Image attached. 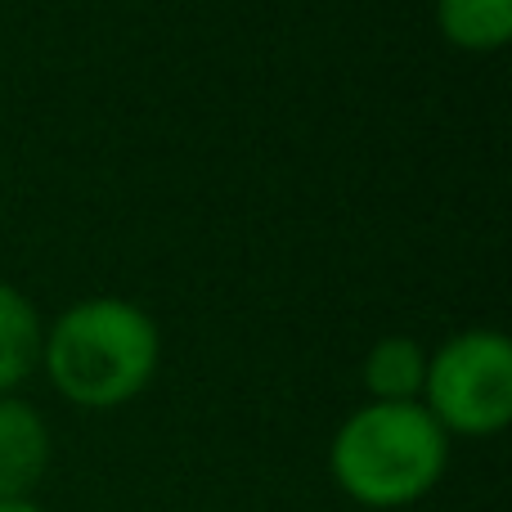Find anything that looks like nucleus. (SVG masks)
Returning a JSON list of instances; mask_svg holds the SVG:
<instances>
[{
    "label": "nucleus",
    "instance_id": "nucleus-1",
    "mask_svg": "<svg viewBox=\"0 0 512 512\" xmlns=\"http://www.w3.org/2000/svg\"><path fill=\"white\" fill-rule=\"evenodd\" d=\"M162 360L158 324L126 297H90L68 306L41 342L54 391L81 409H117L153 382Z\"/></svg>",
    "mask_w": 512,
    "mask_h": 512
},
{
    "label": "nucleus",
    "instance_id": "nucleus-2",
    "mask_svg": "<svg viewBox=\"0 0 512 512\" xmlns=\"http://www.w3.org/2000/svg\"><path fill=\"white\" fill-rule=\"evenodd\" d=\"M450 463V436L436 427L423 405H378L355 409L333 436L328 468L346 499L360 508L391 512L432 495Z\"/></svg>",
    "mask_w": 512,
    "mask_h": 512
},
{
    "label": "nucleus",
    "instance_id": "nucleus-3",
    "mask_svg": "<svg viewBox=\"0 0 512 512\" xmlns=\"http://www.w3.org/2000/svg\"><path fill=\"white\" fill-rule=\"evenodd\" d=\"M418 405L445 436H499L512 423V342L499 328H468L427 355Z\"/></svg>",
    "mask_w": 512,
    "mask_h": 512
},
{
    "label": "nucleus",
    "instance_id": "nucleus-4",
    "mask_svg": "<svg viewBox=\"0 0 512 512\" xmlns=\"http://www.w3.org/2000/svg\"><path fill=\"white\" fill-rule=\"evenodd\" d=\"M50 468V427L27 400L0 396V499H32Z\"/></svg>",
    "mask_w": 512,
    "mask_h": 512
},
{
    "label": "nucleus",
    "instance_id": "nucleus-5",
    "mask_svg": "<svg viewBox=\"0 0 512 512\" xmlns=\"http://www.w3.org/2000/svg\"><path fill=\"white\" fill-rule=\"evenodd\" d=\"M41 342L45 328L36 306L0 279V396H14V387L32 378V369L41 364Z\"/></svg>",
    "mask_w": 512,
    "mask_h": 512
},
{
    "label": "nucleus",
    "instance_id": "nucleus-6",
    "mask_svg": "<svg viewBox=\"0 0 512 512\" xmlns=\"http://www.w3.org/2000/svg\"><path fill=\"white\" fill-rule=\"evenodd\" d=\"M427 351L414 337H382L364 355V387L378 405H414L423 396Z\"/></svg>",
    "mask_w": 512,
    "mask_h": 512
},
{
    "label": "nucleus",
    "instance_id": "nucleus-7",
    "mask_svg": "<svg viewBox=\"0 0 512 512\" xmlns=\"http://www.w3.org/2000/svg\"><path fill=\"white\" fill-rule=\"evenodd\" d=\"M436 27L454 50H504L512 41V0H436Z\"/></svg>",
    "mask_w": 512,
    "mask_h": 512
},
{
    "label": "nucleus",
    "instance_id": "nucleus-8",
    "mask_svg": "<svg viewBox=\"0 0 512 512\" xmlns=\"http://www.w3.org/2000/svg\"><path fill=\"white\" fill-rule=\"evenodd\" d=\"M0 512H41L32 499H0Z\"/></svg>",
    "mask_w": 512,
    "mask_h": 512
}]
</instances>
